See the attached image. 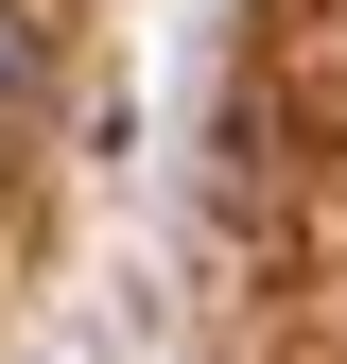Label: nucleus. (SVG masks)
Masks as SVG:
<instances>
[{
	"label": "nucleus",
	"instance_id": "1",
	"mask_svg": "<svg viewBox=\"0 0 347 364\" xmlns=\"http://www.w3.org/2000/svg\"><path fill=\"white\" fill-rule=\"evenodd\" d=\"M0 105H35V53H18V18H0Z\"/></svg>",
	"mask_w": 347,
	"mask_h": 364
}]
</instances>
